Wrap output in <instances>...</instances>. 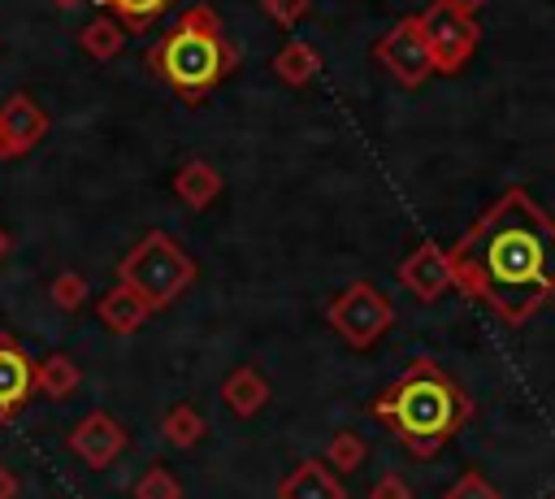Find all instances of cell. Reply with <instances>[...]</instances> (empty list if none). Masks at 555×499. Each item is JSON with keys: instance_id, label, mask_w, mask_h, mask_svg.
Masks as SVG:
<instances>
[{"instance_id": "6da1fadb", "label": "cell", "mask_w": 555, "mask_h": 499, "mask_svg": "<svg viewBox=\"0 0 555 499\" xmlns=\"http://www.w3.org/2000/svg\"><path fill=\"white\" fill-rule=\"evenodd\" d=\"M451 282L507 325L529 321L555 295V217L520 187H507L451 247Z\"/></svg>"}, {"instance_id": "7a4b0ae2", "label": "cell", "mask_w": 555, "mask_h": 499, "mask_svg": "<svg viewBox=\"0 0 555 499\" xmlns=\"http://www.w3.org/2000/svg\"><path fill=\"white\" fill-rule=\"evenodd\" d=\"M369 408L382 425L399 434V443L416 460L438 456L442 443L473 417V404L464 399V391L434 360H412Z\"/></svg>"}, {"instance_id": "3957f363", "label": "cell", "mask_w": 555, "mask_h": 499, "mask_svg": "<svg viewBox=\"0 0 555 499\" xmlns=\"http://www.w3.org/2000/svg\"><path fill=\"white\" fill-rule=\"evenodd\" d=\"M152 69L165 74L169 87H178L182 95H199L208 91L221 69H225V48H221V30H217V13L208 4H195L182 13V22L169 30V39L160 48L147 52Z\"/></svg>"}, {"instance_id": "277c9868", "label": "cell", "mask_w": 555, "mask_h": 499, "mask_svg": "<svg viewBox=\"0 0 555 499\" xmlns=\"http://www.w3.org/2000/svg\"><path fill=\"white\" fill-rule=\"evenodd\" d=\"M117 282L130 286L147 308H169L191 282H195V260L160 230L143 234L117 265Z\"/></svg>"}, {"instance_id": "5b68a950", "label": "cell", "mask_w": 555, "mask_h": 499, "mask_svg": "<svg viewBox=\"0 0 555 499\" xmlns=\"http://www.w3.org/2000/svg\"><path fill=\"white\" fill-rule=\"evenodd\" d=\"M325 317H330L334 334H343L347 347H360V351H364V347H373V343L390 330L395 308H390V299H386L373 282H351V286H343V291L330 299Z\"/></svg>"}, {"instance_id": "8992f818", "label": "cell", "mask_w": 555, "mask_h": 499, "mask_svg": "<svg viewBox=\"0 0 555 499\" xmlns=\"http://www.w3.org/2000/svg\"><path fill=\"white\" fill-rule=\"evenodd\" d=\"M421 30H425V43L434 52V74H460L473 61L477 39H481L473 13H460V9H451L442 0H434L421 13Z\"/></svg>"}, {"instance_id": "52a82bcc", "label": "cell", "mask_w": 555, "mask_h": 499, "mask_svg": "<svg viewBox=\"0 0 555 499\" xmlns=\"http://www.w3.org/2000/svg\"><path fill=\"white\" fill-rule=\"evenodd\" d=\"M377 61L386 65V74L403 87H421L429 74H434V52L425 43V30H421V13L412 17H399V26H390L382 39H377Z\"/></svg>"}, {"instance_id": "ba28073f", "label": "cell", "mask_w": 555, "mask_h": 499, "mask_svg": "<svg viewBox=\"0 0 555 499\" xmlns=\"http://www.w3.org/2000/svg\"><path fill=\"white\" fill-rule=\"evenodd\" d=\"M399 286H408L421 304L442 299V295L455 286V282H451L447 247H438V243H416V247L399 260Z\"/></svg>"}, {"instance_id": "9c48e42d", "label": "cell", "mask_w": 555, "mask_h": 499, "mask_svg": "<svg viewBox=\"0 0 555 499\" xmlns=\"http://www.w3.org/2000/svg\"><path fill=\"white\" fill-rule=\"evenodd\" d=\"M43 130H48V113L26 91L9 95L0 104V161H13L22 152H30L43 139Z\"/></svg>"}, {"instance_id": "30bf717a", "label": "cell", "mask_w": 555, "mask_h": 499, "mask_svg": "<svg viewBox=\"0 0 555 499\" xmlns=\"http://www.w3.org/2000/svg\"><path fill=\"white\" fill-rule=\"evenodd\" d=\"M126 447V430L108 417V412H87L74 430H69V451L87 464V469H108Z\"/></svg>"}, {"instance_id": "8fae6325", "label": "cell", "mask_w": 555, "mask_h": 499, "mask_svg": "<svg viewBox=\"0 0 555 499\" xmlns=\"http://www.w3.org/2000/svg\"><path fill=\"white\" fill-rule=\"evenodd\" d=\"M30 391H35V360L9 334H0V421H13L30 399Z\"/></svg>"}, {"instance_id": "7c38bea8", "label": "cell", "mask_w": 555, "mask_h": 499, "mask_svg": "<svg viewBox=\"0 0 555 499\" xmlns=\"http://www.w3.org/2000/svg\"><path fill=\"white\" fill-rule=\"evenodd\" d=\"M278 499H347V486L338 482V473H330L325 460H299L278 482Z\"/></svg>"}, {"instance_id": "4fadbf2b", "label": "cell", "mask_w": 555, "mask_h": 499, "mask_svg": "<svg viewBox=\"0 0 555 499\" xmlns=\"http://www.w3.org/2000/svg\"><path fill=\"white\" fill-rule=\"evenodd\" d=\"M221 404L234 412V417H256L264 404H269V382L256 364H238L234 373H225L221 382Z\"/></svg>"}, {"instance_id": "5bb4252c", "label": "cell", "mask_w": 555, "mask_h": 499, "mask_svg": "<svg viewBox=\"0 0 555 499\" xmlns=\"http://www.w3.org/2000/svg\"><path fill=\"white\" fill-rule=\"evenodd\" d=\"M173 195H178L191 213H199V208H208V204L221 195V174H217L208 161H186V165L173 174Z\"/></svg>"}, {"instance_id": "9a60e30c", "label": "cell", "mask_w": 555, "mask_h": 499, "mask_svg": "<svg viewBox=\"0 0 555 499\" xmlns=\"http://www.w3.org/2000/svg\"><path fill=\"white\" fill-rule=\"evenodd\" d=\"M95 312H100V321H104L113 334H134V330L147 321V312H152V308H147L130 286H121V282H117L108 295H100V299H95Z\"/></svg>"}, {"instance_id": "2e32d148", "label": "cell", "mask_w": 555, "mask_h": 499, "mask_svg": "<svg viewBox=\"0 0 555 499\" xmlns=\"http://www.w3.org/2000/svg\"><path fill=\"white\" fill-rule=\"evenodd\" d=\"M273 74H278L282 82H291V87H304V82H312V78L321 74V52H317L308 39H291V43L278 48Z\"/></svg>"}, {"instance_id": "e0dca14e", "label": "cell", "mask_w": 555, "mask_h": 499, "mask_svg": "<svg viewBox=\"0 0 555 499\" xmlns=\"http://www.w3.org/2000/svg\"><path fill=\"white\" fill-rule=\"evenodd\" d=\"M78 382H82V369H78L74 356H65V351H52L48 360L35 364V391L48 395V399H65V395H74Z\"/></svg>"}, {"instance_id": "ac0fdd59", "label": "cell", "mask_w": 555, "mask_h": 499, "mask_svg": "<svg viewBox=\"0 0 555 499\" xmlns=\"http://www.w3.org/2000/svg\"><path fill=\"white\" fill-rule=\"evenodd\" d=\"M78 43H82V52H87L91 61H113V56L126 48V30H121V22H117V17L95 13V17L78 30Z\"/></svg>"}, {"instance_id": "d6986e66", "label": "cell", "mask_w": 555, "mask_h": 499, "mask_svg": "<svg viewBox=\"0 0 555 499\" xmlns=\"http://www.w3.org/2000/svg\"><path fill=\"white\" fill-rule=\"evenodd\" d=\"M204 417L191 408V404H173L165 417H160V434H165V443L169 447H195L199 438H204Z\"/></svg>"}, {"instance_id": "ffe728a7", "label": "cell", "mask_w": 555, "mask_h": 499, "mask_svg": "<svg viewBox=\"0 0 555 499\" xmlns=\"http://www.w3.org/2000/svg\"><path fill=\"white\" fill-rule=\"evenodd\" d=\"M364 460H369V443H364L356 430H338V434L330 438V447H325V464H330L334 473H356Z\"/></svg>"}, {"instance_id": "44dd1931", "label": "cell", "mask_w": 555, "mask_h": 499, "mask_svg": "<svg viewBox=\"0 0 555 499\" xmlns=\"http://www.w3.org/2000/svg\"><path fill=\"white\" fill-rule=\"evenodd\" d=\"M95 4H104L117 22H126L130 30H143L147 22H156L173 0H95Z\"/></svg>"}, {"instance_id": "7402d4cb", "label": "cell", "mask_w": 555, "mask_h": 499, "mask_svg": "<svg viewBox=\"0 0 555 499\" xmlns=\"http://www.w3.org/2000/svg\"><path fill=\"white\" fill-rule=\"evenodd\" d=\"M87 278L82 273H74V269H61L52 282H48V299L56 304V308H65V312H74V308H82L87 304Z\"/></svg>"}, {"instance_id": "603a6c76", "label": "cell", "mask_w": 555, "mask_h": 499, "mask_svg": "<svg viewBox=\"0 0 555 499\" xmlns=\"http://www.w3.org/2000/svg\"><path fill=\"white\" fill-rule=\"evenodd\" d=\"M134 499H182V482H178L165 464H152V469L134 482Z\"/></svg>"}, {"instance_id": "cb8c5ba5", "label": "cell", "mask_w": 555, "mask_h": 499, "mask_svg": "<svg viewBox=\"0 0 555 499\" xmlns=\"http://www.w3.org/2000/svg\"><path fill=\"white\" fill-rule=\"evenodd\" d=\"M442 499H503V495H499L481 473H473V469H468V473H460V477L447 486V495H442Z\"/></svg>"}, {"instance_id": "d4e9b609", "label": "cell", "mask_w": 555, "mask_h": 499, "mask_svg": "<svg viewBox=\"0 0 555 499\" xmlns=\"http://www.w3.org/2000/svg\"><path fill=\"white\" fill-rule=\"evenodd\" d=\"M260 4H264V13H269L278 26H295V22L308 13L312 0H260Z\"/></svg>"}, {"instance_id": "484cf974", "label": "cell", "mask_w": 555, "mask_h": 499, "mask_svg": "<svg viewBox=\"0 0 555 499\" xmlns=\"http://www.w3.org/2000/svg\"><path fill=\"white\" fill-rule=\"evenodd\" d=\"M369 499H412V486L399 477V473H382L369 490Z\"/></svg>"}, {"instance_id": "4316f807", "label": "cell", "mask_w": 555, "mask_h": 499, "mask_svg": "<svg viewBox=\"0 0 555 499\" xmlns=\"http://www.w3.org/2000/svg\"><path fill=\"white\" fill-rule=\"evenodd\" d=\"M17 495V477L4 469V460H0V499H13Z\"/></svg>"}, {"instance_id": "83f0119b", "label": "cell", "mask_w": 555, "mask_h": 499, "mask_svg": "<svg viewBox=\"0 0 555 499\" xmlns=\"http://www.w3.org/2000/svg\"><path fill=\"white\" fill-rule=\"evenodd\" d=\"M442 4H451V9H460V13H477L486 0H442Z\"/></svg>"}, {"instance_id": "f1b7e54d", "label": "cell", "mask_w": 555, "mask_h": 499, "mask_svg": "<svg viewBox=\"0 0 555 499\" xmlns=\"http://www.w3.org/2000/svg\"><path fill=\"white\" fill-rule=\"evenodd\" d=\"M52 4H56V9H78L82 0H52Z\"/></svg>"}, {"instance_id": "f546056e", "label": "cell", "mask_w": 555, "mask_h": 499, "mask_svg": "<svg viewBox=\"0 0 555 499\" xmlns=\"http://www.w3.org/2000/svg\"><path fill=\"white\" fill-rule=\"evenodd\" d=\"M4 252H9V234L0 230V260H4Z\"/></svg>"}, {"instance_id": "4dcf8cb0", "label": "cell", "mask_w": 555, "mask_h": 499, "mask_svg": "<svg viewBox=\"0 0 555 499\" xmlns=\"http://www.w3.org/2000/svg\"><path fill=\"white\" fill-rule=\"evenodd\" d=\"M546 499H555V490H551V495H546Z\"/></svg>"}]
</instances>
